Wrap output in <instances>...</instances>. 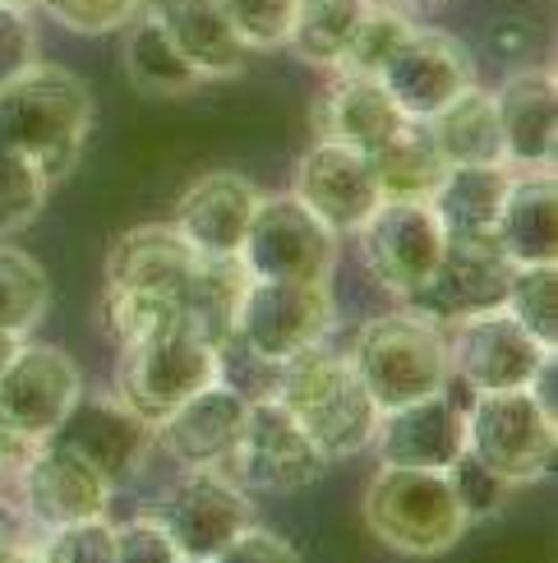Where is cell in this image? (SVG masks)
I'll list each match as a JSON object with an SVG mask.
<instances>
[{
    "label": "cell",
    "mask_w": 558,
    "mask_h": 563,
    "mask_svg": "<svg viewBox=\"0 0 558 563\" xmlns=\"http://www.w3.org/2000/svg\"><path fill=\"white\" fill-rule=\"evenodd\" d=\"M98 121V102L79 75L60 65H33L0 88V144L23 153L56 185L79 167L83 144Z\"/></svg>",
    "instance_id": "cell-1"
},
{
    "label": "cell",
    "mask_w": 558,
    "mask_h": 563,
    "mask_svg": "<svg viewBox=\"0 0 558 563\" xmlns=\"http://www.w3.org/2000/svg\"><path fill=\"white\" fill-rule=\"evenodd\" d=\"M268 397H277V402L295 416V426L314 439V449L328 462L369 453V439H375V426H379V407H375V397L365 393L346 351L319 342L310 351H300V356L282 361L272 374Z\"/></svg>",
    "instance_id": "cell-2"
},
{
    "label": "cell",
    "mask_w": 558,
    "mask_h": 563,
    "mask_svg": "<svg viewBox=\"0 0 558 563\" xmlns=\"http://www.w3.org/2000/svg\"><path fill=\"white\" fill-rule=\"evenodd\" d=\"M360 518L369 536L402 559H438L461 545L471 518L461 512L444 472L379 466L360 495Z\"/></svg>",
    "instance_id": "cell-3"
},
{
    "label": "cell",
    "mask_w": 558,
    "mask_h": 563,
    "mask_svg": "<svg viewBox=\"0 0 558 563\" xmlns=\"http://www.w3.org/2000/svg\"><path fill=\"white\" fill-rule=\"evenodd\" d=\"M346 356H351L360 384L375 397L379 411L421 402V397L444 393L453 384L444 328L425 314L406 310V305L392 314L365 319Z\"/></svg>",
    "instance_id": "cell-4"
},
{
    "label": "cell",
    "mask_w": 558,
    "mask_h": 563,
    "mask_svg": "<svg viewBox=\"0 0 558 563\" xmlns=\"http://www.w3.org/2000/svg\"><path fill=\"white\" fill-rule=\"evenodd\" d=\"M467 453L507 485H536L554 472L558 416H549L531 388L471 393L467 397Z\"/></svg>",
    "instance_id": "cell-5"
},
{
    "label": "cell",
    "mask_w": 558,
    "mask_h": 563,
    "mask_svg": "<svg viewBox=\"0 0 558 563\" xmlns=\"http://www.w3.org/2000/svg\"><path fill=\"white\" fill-rule=\"evenodd\" d=\"M217 379H222V351L208 346L185 323L121 346V361H115V397L148 426L167 420L185 397H194L199 388Z\"/></svg>",
    "instance_id": "cell-6"
},
{
    "label": "cell",
    "mask_w": 558,
    "mask_h": 563,
    "mask_svg": "<svg viewBox=\"0 0 558 563\" xmlns=\"http://www.w3.org/2000/svg\"><path fill=\"white\" fill-rule=\"evenodd\" d=\"M337 328V300L333 282H254L241 296L236 310V338L231 351L282 365L300 351L328 342Z\"/></svg>",
    "instance_id": "cell-7"
},
{
    "label": "cell",
    "mask_w": 558,
    "mask_h": 563,
    "mask_svg": "<svg viewBox=\"0 0 558 563\" xmlns=\"http://www.w3.org/2000/svg\"><path fill=\"white\" fill-rule=\"evenodd\" d=\"M342 236H333L291 190L259 195V208L249 218L241 268L254 282H333Z\"/></svg>",
    "instance_id": "cell-8"
},
{
    "label": "cell",
    "mask_w": 558,
    "mask_h": 563,
    "mask_svg": "<svg viewBox=\"0 0 558 563\" xmlns=\"http://www.w3.org/2000/svg\"><path fill=\"white\" fill-rule=\"evenodd\" d=\"M222 472L245 495H295L328 472V457L314 449V439L295 426V416L277 397H254Z\"/></svg>",
    "instance_id": "cell-9"
},
{
    "label": "cell",
    "mask_w": 558,
    "mask_h": 563,
    "mask_svg": "<svg viewBox=\"0 0 558 563\" xmlns=\"http://www.w3.org/2000/svg\"><path fill=\"white\" fill-rule=\"evenodd\" d=\"M144 512H153L161 522V531L171 536V545L180 550L185 563H208L226 541H236L245 527L259 522L254 499L222 466H194V472H185Z\"/></svg>",
    "instance_id": "cell-10"
},
{
    "label": "cell",
    "mask_w": 558,
    "mask_h": 563,
    "mask_svg": "<svg viewBox=\"0 0 558 563\" xmlns=\"http://www.w3.org/2000/svg\"><path fill=\"white\" fill-rule=\"evenodd\" d=\"M448 338V369L453 384H461L467 393H513V388H531L536 374L549 356L526 328L499 305V310L484 314H467L444 328Z\"/></svg>",
    "instance_id": "cell-11"
},
{
    "label": "cell",
    "mask_w": 558,
    "mask_h": 563,
    "mask_svg": "<svg viewBox=\"0 0 558 563\" xmlns=\"http://www.w3.org/2000/svg\"><path fill=\"white\" fill-rule=\"evenodd\" d=\"M356 241L365 254V268L398 300H411L421 291L448 250V236H444V227H438L434 208L406 203V199H383L375 213H369V222L356 231Z\"/></svg>",
    "instance_id": "cell-12"
},
{
    "label": "cell",
    "mask_w": 558,
    "mask_h": 563,
    "mask_svg": "<svg viewBox=\"0 0 558 563\" xmlns=\"http://www.w3.org/2000/svg\"><path fill=\"white\" fill-rule=\"evenodd\" d=\"M79 393L83 374L69 351L46 342H19L10 365L0 369V426L29 443H42L60 430Z\"/></svg>",
    "instance_id": "cell-13"
},
{
    "label": "cell",
    "mask_w": 558,
    "mask_h": 563,
    "mask_svg": "<svg viewBox=\"0 0 558 563\" xmlns=\"http://www.w3.org/2000/svg\"><path fill=\"white\" fill-rule=\"evenodd\" d=\"M19 508L29 512V522L37 531L69 527L83 518H107L115 485L98 472L92 462H83L75 449H65L60 439L33 443L29 462L19 466Z\"/></svg>",
    "instance_id": "cell-14"
},
{
    "label": "cell",
    "mask_w": 558,
    "mask_h": 563,
    "mask_svg": "<svg viewBox=\"0 0 558 563\" xmlns=\"http://www.w3.org/2000/svg\"><path fill=\"white\" fill-rule=\"evenodd\" d=\"M379 84L406 121H429L438 107H448L457 92L476 84V60L467 42H457L444 29H429V23H415L379 69Z\"/></svg>",
    "instance_id": "cell-15"
},
{
    "label": "cell",
    "mask_w": 558,
    "mask_h": 563,
    "mask_svg": "<svg viewBox=\"0 0 558 563\" xmlns=\"http://www.w3.org/2000/svg\"><path fill=\"white\" fill-rule=\"evenodd\" d=\"M369 449H375L379 466L448 472V466L467 453V402L457 397V384L421 397V402L379 411Z\"/></svg>",
    "instance_id": "cell-16"
},
{
    "label": "cell",
    "mask_w": 558,
    "mask_h": 563,
    "mask_svg": "<svg viewBox=\"0 0 558 563\" xmlns=\"http://www.w3.org/2000/svg\"><path fill=\"white\" fill-rule=\"evenodd\" d=\"M291 195L305 203L333 236H356L369 222V213L383 203L375 172H369V157L360 148L333 144V139H314V148L295 162Z\"/></svg>",
    "instance_id": "cell-17"
},
{
    "label": "cell",
    "mask_w": 558,
    "mask_h": 563,
    "mask_svg": "<svg viewBox=\"0 0 558 563\" xmlns=\"http://www.w3.org/2000/svg\"><path fill=\"white\" fill-rule=\"evenodd\" d=\"M507 277H513V264L503 260L499 241H448L434 277L402 305L448 328L467 314L499 310L507 296Z\"/></svg>",
    "instance_id": "cell-18"
},
{
    "label": "cell",
    "mask_w": 558,
    "mask_h": 563,
    "mask_svg": "<svg viewBox=\"0 0 558 563\" xmlns=\"http://www.w3.org/2000/svg\"><path fill=\"white\" fill-rule=\"evenodd\" d=\"M499 134H503V162L513 172H554L558 157V79L549 65H522L513 69L499 92Z\"/></svg>",
    "instance_id": "cell-19"
},
{
    "label": "cell",
    "mask_w": 558,
    "mask_h": 563,
    "mask_svg": "<svg viewBox=\"0 0 558 563\" xmlns=\"http://www.w3.org/2000/svg\"><path fill=\"white\" fill-rule=\"evenodd\" d=\"M52 439H60L65 449H75L83 462H92L111 485H121L144 466V457L153 449V426L138 420L115 393L83 388L79 402L69 407V416L60 420V430Z\"/></svg>",
    "instance_id": "cell-20"
},
{
    "label": "cell",
    "mask_w": 558,
    "mask_h": 563,
    "mask_svg": "<svg viewBox=\"0 0 558 563\" xmlns=\"http://www.w3.org/2000/svg\"><path fill=\"white\" fill-rule=\"evenodd\" d=\"M259 195H264L259 185L241 172H203L176 199L171 227L203 260H236L254 208H259Z\"/></svg>",
    "instance_id": "cell-21"
},
{
    "label": "cell",
    "mask_w": 558,
    "mask_h": 563,
    "mask_svg": "<svg viewBox=\"0 0 558 563\" xmlns=\"http://www.w3.org/2000/svg\"><path fill=\"white\" fill-rule=\"evenodd\" d=\"M249 411V397L241 388H231L226 379L199 388L194 397L153 426V443L167 453L180 472H194V466H226L231 449L241 439Z\"/></svg>",
    "instance_id": "cell-22"
},
{
    "label": "cell",
    "mask_w": 558,
    "mask_h": 563,
    "mask_svg": "<svg viewBox=\"0 0 558 563\" xmlns=\"http://www.w3.org/2000/svg\"><path fill=\"white\" fill-rule=\"evenodd\" d=\"M199 268V254L185 245L171 222H144L130 227L107 250V291H134V296H161L180 300L190 291V277Z\"/></svg>",
    "instance_id": "cell-23"
},
{
    "label": "cell",
    "mask_w": 558,
    "mask_h": 563,
    "mask_svg": "<svg viewBox=\"0 0 558 563\" xmlns=\"http://www.w3.org/2000/svg\"><path fill=\"white\" fill-rule=\"evenodd\" d=\"M328 75L333 79L323 84L310 111L314 139H333V144L375 153L383 139H392L406 125V115L375 75H346V69H328Z\"/></svg>",
    "instance_id": "cell-24"
},
{
    "label": "cell",
    "mask_w": 558,
    "mask_h": 563,
    "mask_svg": "<svg viewBox=\"0 0 558 563\" xmlns=\"http://www.w3.org/2000/svg\"><path fill=\"white\" fill-rule=\"evenodd\" d=\"M494 241L513 268L558 264V185L554 172H513Z\"/></svg>",
    "instance_id": "cell-25"
},
{
    "label": "cell",
    "mask_w": 558,
    "mask_h": 563,
    "mask_svg": "<svg viewBox=\"0 0 558 563\" xmlns=\"http://www.w3.org/2000/svg\"><path fill=\"white\" fill-rule=\"evenodd\" d=\"M148 5L157 10L161 29L171 33V42L185 52V60L199 69L203 84L245 75L249 52L241 46V37L231 33L217 0H148Z\"/></svg>",
    "instance_id": "cell-26"
},
{
    "label": "cell",
    "mask_w": 558,
    "mask_h": 563,
    "mask_svg": "<svg viewBox=\"0 0 558 563\" xmlns=\"http://www.w3.org/2000/svg\"><path fill=\"white\" fill-rule=\"evenodd\" d=\"M513 167H448L434 185L429 208L448 241H494V222L503 213Z\"/></svg>",
    "instance_id": "cell-27"
},
{
    "label": "cell",
    "mask_w": 558,
    "mask_h": 563,
    "mask_svg": "<svg viewBox=\"0 0 558 563\" xmlns=\"http://www.w3.org/2000/svg\"><path fill=\"white\" fill-rule=\"evenodd\" d=\"M421 125L429 130L434 148H438V157H444L448 167H499L503 162V134H499L494 92L480 88V84H471L467 92H457L448 107H438Z\"/></svg>",
    "instance_id": "cell-28"
},
{
    "label": "cell",
    "mask_w": 558,
    "mask_h": 563,
    "mask_svg": "<svg viewBox=\"0 0 558 563\" xmlns=\"http://www.w3.org/2000/svg\"><path fill=\"white\" fill-rule=\"evenodd\" d=\"M121 33H125L121 65H125V79L138 92H148V98H185V92L203 88L199 69L185 60V52L171 42V33L161 29V19H157V10L148 5V0Z\"/></svg>",
    "instance_id": "cell-29"
},
{
    "label": "cell",
    "mask_w": 558,
    "mask_h": 563,
    "mask_svg": "<svg viewBox=\"0 0 558 563\" xmlns=\"http://www.w3.org/2000/svg\"><path fill=\"white\" fill-rule=\"evenodd\" d=\"M369 157V172H375V185L383 199H406V203H429L434 185L444 180L448 162L438 157L434 139L421 121H406L392 139H383V144Z\"/></svg>",
    "instance_id": "cell-30"
},
{
    "label": "cell",
    "mask_w": 558,
    "mask_h": 563,
    "mask_svg": "<svg viewBox=\"0 0 558 563\" xmlns=\"http://www.w3.org/2000/svg\"><path fill=\"white\" fill-rule=\"evenodd\" d=\"M245 287H249V273L241 268V260H203L199 254L190 291H185V328L199 333L208 346L231 351Z\"/></svg>",
    "instance_id": "cell-31"
},
{
    "label": "cell",
    "mask_w": 558,
    "mask_h": 563,
    "mask_svg": "<svg viewBox=\"0 0 558 563\" xmlns=\"http://www.w3.org/2000/svg\"><path fill=\"white\" fill-rule=\"evenodd\" d=\"M369 0H295L287 52L314 69H337Z\"/></svg>",
    "instance_id": "cell-32"
},
{
    "label": "cell",
    "mask_w": 558,
    "mask_h": 563,
    "mask_svg": "<svg viewBox=\"0 0 558 563\" xmlns=\"http://www.w3.org/2000/svg\"><path fill=\"white\" fill-rule=\"evenodd\" d=\"M52 310V277L19 245H0V333L29 342Z\"/></svg>",
    "instance_id": "cell-33"
},
{
    "label": "cell",
    "mask_w": 558,
    "mask_h": 563,
    "mask_svg": "<svg viewBox=\"0 0 558 563\" xmlns=\"http://www.w3.org/2000/svg\"><path fill=\"white\" fill-rule=\"evenodd\" d=\"M503 310L545 351H558V264H526L507 277Z\"/></svg>",
    "instance_id": "cell-34"
},
{
    "label": "cell",
    "mask_w": 558,
    "mask_h": 563,
    "mask_svg": "<svg viewBox=\"0 0 558 563\" xmlns=\"http://www.w3.org/2000/svg\"><path fill=\"white\" fill-rule=\"evenodd\" d=\"M415 14H406L402 5H392V0H369L356 33H351V46H346V56L337 69H346V75H375L388 65V56L402 46V37L415 29Z\"/></svg>",
    "instance_id": "cell-35"
},
{
    "label": "cell",
    "mask_w": 558,
    "mask_h": 563,
    "mask_svg": "<svg viewBox=\"0 0 558 563\" xmlns=\"http://www.w3.org/2000/svg\"><path fill=\"white\" fill-rule=\"evenodd\" d=\"M46 199H52V180L23 153L0 144V236H14V231L33 227Z\"/></svg>",
    "instance_id": "cell-36"
},
{
    "label": "cell",
    "mask_w": 558,
    "mask_h": 563,
    "mask_svg": "<svg viewBox=\"0 0 558 563\" xmlns=\"http://www.w3.org/2000/svg\"><path fill=\"white\" fill-rule=\"evenodd\" d=\"M217 5L245 52H277V46H287L295 0H217Z\"/></svg>",
    "instance_id": "cell-37"
},
{
    "label": "cell",
    "mask_w": 558,
    "mask_h": 563,
    "mask_svg": "<svg viewBox=\"0 0 558 563\" xmlns=\"http://www.w3.org/2000/svg\"><path fill=\"white\" fill-rule=\"evenodd\" d=\"M37 563H115L111 559V518H83L33 536Z\"/></svg>",
    "instance_id": "cell-38"
},
{
    "label": "cell",
    "mask_w": 558,
    "mask_h": 563,
    "mask_svg": "<svg viewBox=\"0 0 558 563\" xmlns=\"http://www.w3.org/2000/svg\"><path fill=\"white\" fill-rule=\"evenodd\" d=\"M37 5L69 33L102 37V33H121L125 23L144 10V0H37Z\"/></svg>",
    "instance_id": "cell-39"
},
{
    "label": "cell",
    "mask_w": 558,
    "mask_h": 563,
    "mask_svg": "<svg viewBox=\"0 0 558 563\" xmlns=\"http://www.w3.org/2000/svg\"><path fill=\"white\" fill-rule=\"evenodd\" d=\"M448 485H453V495H457V504H461V512H467L471 522H480V518H494V512L513 499V485L507 481H499L490 466H480L471 453H461L453 466H448Z\"/></svg>",
    "instance_id": "cell-40"
},
{
    "label": "cell",
    "mask_w": 558,
    "mask_h": 563,
    "mask_svg": "<svg viewBox=\"0 0 558 563\" xmlns=\"http://www.w3.org/2000/svg\"><path fill=\"white\" fill-rule=\"evenodd\" d=\"M111 559L115 563H185L153 512H134L125 522H111Z\"/></svg>",
    "instance_id": "cell-41"
},
{
    "label": "cell",
    "mask_w": 558,
    "mask_h": 563,
    "mask_svg": "<svg viewBox=\"0 0 558 563\" xmlns=\"http://www.w3.org/2000/svg\"><path fill=\"white\" fill-rule=\"evenodd\" d=\"M33 65H37V29L29 10L0 5V88L14 84Z\"/></svg>",
    "instance_id": "cell-42"
},
{
    "label": "cell",
    "mask_w": 558,
    "mask_h": 563,
    "mask_svg": "<svg viewBox=\"0 0 558 563\" xmlns=\"http://www.w3.org/2000/svg\"><path fill=\"white\" fill-rule=\"evenodd\" d=\"M208 563H305V559H300V550L287 541V536L254 522L236 536V541H226Z\"/></svg>",
    "instance_id": "cell-43"
},
{
    "label": "cell",
    "mask_w": 558,
    "mask_h": 563,
    "mask_svg": "<svg viewBox=\"0 0 558 563\" xmlns=\"http://www.w3.org/2000/svg\"><path fill=\"white\" fill-rule=\"evenodd\" d=\"M33 536H37V527L29 522V512L19 508V499H10L5 489H0V559L29 550Z\"/></svg>",
    "instance_id": "cell-44"
},
{
    "label": "cell",
    "mask_w": 558,
    "mask_h": 563,
    "mask_svg": "<svg viewBox=\"0 0 558 563\" xmlns=\"http://www.w3.org/2000/svg\"><path fill=\"white\" fill-rule=\"evenodd\" d=\"M490 46H494V56H503V60H531L536 56V29H531L526 19H499L494 29H490Z\"/></svg>",
    "instance_id": "cell-45"
},
{
    "label": "cell",
    "mask_w": 558,
    "mask_h": 563,
    "mask_svg": "<svg viewBox=\"0 0 558 563\" xmlns=\"http://www.w3.org/2000/svg\"><path fill=\"white\" fill-rule=\"evenodd\" d=\"M29 453H33V443H29V439H19L14 430H5V426H0V489H5V485H14L19 466L29 462Z\"/></svg>",
    "instance_id": "cell-46"
},
{
    "label": "cell",
    "mask_w": 558,
    "mask_h": 563,
    "mask_svg": "<svg viewBox=\"0 0 558 563\" xmlns=\"http://www.w3.org/2000/svg\"><path fill=\"white\" fill-rule=\"evenodd\" d=\"M392 5H402L406 14H415V19H421V14H434V10H444L448 0H392Z\"/></svg>",
    "instance_id": "cell-47"
},
{
    "label": "cell",
    "mask_w": 558,
    "mask_h": 563,
    "mask_svg": "<svg viewBox=\"0 0 558 563\" xmlns=\"http://www.w3.org/2000/svg\"><path fill=\"white\" fill-rule=\"evenodd\" d=\"M19 351V338H10V333H0V369L10 365V356Z\"/></svg>",
    "instance_id": "cell-48"
},
{
    "label": "cell",
    "mask_w": 558,
    "mask_h": 563,
    "mask_svg": "<svg viewBox=\"0 0 558 563\" xmlns=\"http://www.w3.org/2000/svg\"><path fill=\"white\" fill-rule=\"evenodd\" d=\"M0 563H37V559H33V545H29V550H19V554H10V559H0Z\"/></svg>",
    "instance_id": "cell-49"
},
{
    "label": "cell",
    "mask_w": 558,
    "mask_h": 563,
    "mask_svg": "<svg viewBox=\"0 0 558 563\" xmlns=\"http://www.w3.org/2000/svg\"><path fill=\"white\" fill-rule=\"evenodd\" d=\"M0 5H14V10H33L37 0H0Z\"/></svg>",
    "instance_id": "cell-50"
}]
</instances>
